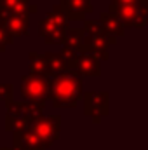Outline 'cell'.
Segmentation results:
<instances>
[{
	"instance_id": "obj_14",
	"label": "cell",
	"mask_w": 148,
	"mask_h": 150,
	"mask_svg": "<svg viewBox=\"0 0 148 150\" xmlns=\"http://www.w3.org/2000/svg\"><path fill=\"white\" fill-rule=\"evenodd\" d=\"M45 59H47V67H49L51 77L61 74V72H65L68 68V63L61 56V52H45Z\"/></svg>"
},
{
	"instance_id": "obj_12",
	"label": "cell",
	"mask_w": 148,
	"mask_h": 150,
	"mask_svg": "<svg viewBox=\"0 0 148 150\" xmlns=\"http://www.w3.org/2000/svg\"><path fill=\"white\" fill-rule=\"evenodd\" d=\"M61 9L68 16V19H84L87 12H92V5L89 0H61Z\"/></svg>"
},
{
	"instance_id": "obj_3",
	"label": "cell",
	"mask_w": 148,
	"mask_h": 150,
	"mask_svg": "<svg viewBox=\"0 0 148 150\" xmlns=\"http://www.w3.org/2000/svg\"><path fill=\"white\" fill-rule=\"evenodd\" d=\"M32 131L37 134L40 143L44 145V149H49L59 136V127H61V117L59 115H51V117H44L38 115L28 120Z\"/></svg>"
},
{
	"instance_id": "obj_21",
	"label": "cell",
	"mask_w": 148,
	"mask_h": 150,
	"mask_svg": "<svg viewBox=\"0 0 148 150\" xmlns=\"http://www.w3.org/2000/svg\"><path fill=\"white\" fill-rule=\"evenodd\" d=\"M0 150H14V149H0Z\"/></svg>"
},
{
	"instance_id": "obj_15",
	"label": "cell",
	"mask_w": 148,
	"mask_h": 150,
	"mask_svg": "<svg viewBox=\"0 0 148 150\" xmlns=\"http://www.w3.org/2000/svg\"><path fill=\"white\" fill-rule=\"evenodd\" d=\"M30 74L33 75H51L45 54H38L35 51L30 52Z\"/></svg>"
},
{
	"instance_id": "obj_1",
	"label": "cell",
	"mask_w": 148,
	"mask_h": 150,
	"mask_svg": "<svg viewBox=\"0 0 148 150\" xmlns=\"http://www.w3.org/2000/svg\"><path fill=\"white\" fill-rule=\"evenodd\" d=\"M82 96V77L73 68L51 77L49 100L56 108H73Z\"/></svg>"
},
{
	"instance_id": "obj_18",
	"label": "cell",
	"mask_w": 148,
	"mask_h": 150,
	"mask_svg": "<svg viewBox=\"0 0 148 150\" xmlns=\"http://www.w3.org/2000/svg\"><path fill=\"white\" fill-rule=\"evenodd\" d=\"M0 100L5 103L12 101V86L11 84H0Z\"/></svg>"
},
{
	"instance_id": "obj_16",
	"label": "cell",
	"mask_w": 148,
	"mask_h": 150,
	"mask_svg": "<svg viewBox=\"0 0 148 150\" xmlns=\"http://www.w3.org/2000/svg\"><path fill=\"white\" fill-rule=\"evenodd\" d=\"M82 38H84V30L82 28H70L66 30L65 33V38H63V45L66 47H73V49H78L80 51V45H82Z\"/></svg>"
},
{
	"instance_id": "obj_13",
	"label": "cell",
	"mask_w": 148,
	"mask_h": 150,
	"mask_svg": "<svg viewBox=\"0 0 148 150\" xmlns=\"http://www.w3.org/2000/svg\"><path fill=\"white\" fill-rule=\"evenodd\" d=\"M30 0H0V14H21L28 11Z\"/></svg>"
},
{
	"instance_id": "obj_11",
	"label": "cell",
	"mask_w": 148,
	"mask_h": 150,
	"mask_svg": "<svg viewBox=\"0 0 148 150\" xmlns=\"http://www.w3.org/2000/svg\"><path fill=\"white\" fill-rule=\"evenodd\" d=\"M99 23H101V26H103L106 37H108V40H110V44H115L117 38L122 37L124 32H125V26L120 23V19H118L115 14L108 12V11H106V12H101Z\"/></svg>"
},
{
	"instance_id": "obj_7",
	"label": "cell",
	"mask_w": 148,
	"mask_h": 150,
	"mask_svg": "<svg viewBox=\"0 0 148 150\" xmlns=\"http://www.w3.org/2000/svg\"><path fill=\"white\" fill-rule=\"evenodd\" d=\"M84 112L85 115L94 117V122H99L101 117L108 115V93H85L84 94Z\"/></svg>"
},
{
	"instance_id": "obj_2",
	"label": "cell",
	"mask_w": 148,
	"mask_h": 150,
	"mask_svg": "<svg viewBox=\"0 0 148 150\" xmlns=\"http://www.w3.org/2000/svg\"><path fill=\"white\" fill-rule=\"evenodd\" d=\"M70 26V19L68 16L65 14V11L61 9V5H54L45 19L40 21L38 25V32H40V37L45 40V44H61L63 38H65V33Z\"/></svg>"
},
{
	"instance_id": "obj_17",
	"label": "cell",
	"mask_w": 148,
	"mask_h": 150,
	"mask_svg": "<svg viewBox=\"0 0 148 150\" xmlns=\"http://www.w3.org/2000/svg\"><path fill=\"white\" fill-rule=\"evenodd\" d=\"M12 40H14V37L0 25V52H4L5 51V47L9 45V44H12Z\"/></svg>"
},
{
	"instance_id": "obj_5",
	"label": "cell",
	"mask_w": 148,
	"mask_h": 150,
	"mask_svg": "<svg viewBox=\"0 0 148 150\" xmlns=\"http://www.w3.org/2000/svg\"><path fill=\"white\" fill-rule=\"evenodd\" d=\"M108 12L115 14L125 28H145L147 26V16L140 12L136 4H115V2H110Z\"/></svg>"
},
{
	"instance_id": "obj_19",
	"label": "cell",
	"mask_w": 148,
	"mask_h": 150,
	"mask_svg": "<svg viewBox=\"0 0 148 150\" xmlns=\"http://www.w3.org/2000/svg\"><path fill=\"white\" fill-rule=\"evenodd\" d=\"M16 122H18V119L12 113L7 112V115H5V131H12L14 126H16Z\"/></svg>"
},
{
	"instance_id": "obj_10",
	"label": "cell",
	"mask_w": 148,
	"mask_h": 150,
	"mask_svg": "<svg viewBox=\"0 0 148 150\" xmlns=\"http://www.w3.org/2000/svg\"><path fill=\"white\" fill-rule=\"evenodd\" d=\"M111 44L108 40V37H106V33H99V35H87V33H84L80 52H91V54L98 56L99 59H108V47Z\"/></svg>"
},
{
	"instance_id": "obj_4",
	"label": "cell",
	"mask_w": 148,
	"mask_h": 150,
	"mask_svg": "<svg viewBox=\"0 0 148 150\" xmlns=\"http://www.w3.org/2000/svg\"><path fill=\"white\" fill-rule=\"evenodd\" d=\"M51 91V75H25L21 79V96L26 101H47Z\"/></svg>"
},
{
	"instance_id": "obj_8",
	"label": "cell",
	"mask_w": 148,
	"mask_h": 150,
	"mask_svg": "<svg viewBox=\"0 0 148 150\" xmlns=\"http://www.w3.org/2000/svg\"><path fill=\"white\" fill-rule=\"evenodd\" d=\"M99 61L101 59L91 52H78V56L68 63V68H73L80 77H99Z\"/></svg>"
},
{
	"instance_id": "obj_9",
	"label": "cell",
	"mask_w": 148,
	"mask_h": 150,
	"mask_svg": "<svg viewBox=\"0 0 148 150\" xmlns=\"http://www.w3.org/2000/svg\"><path fill=\"white\" fill-rule=\"evenodd\" d=\"M0 25H2L14 38L21 37V35H28L30 12H21V14H0Z\"/></svg>"
},
{
	"instance_id": "obj_20",
	"label": "cell",
	"mask_w": 148,
	"mask_h": 150,
	"mask_svg": "<svg viewBox=\"0 0 148 150\" xmlns=\"http://www.w3.org/2000/svg\"><path fill=\"white\" fill-rule=\"evenodd\" d=\"M111 2H115V4H136L138 0H111Z\"/></svg>"
},
{
	"instance_id": "obj_6",
	"label": "cell",
	"mask_w": 148,
	"mask_h": 150,
	"mask_svg": "<svg viewBox=\"0 0 148 150\" xmlns=\"http://www.w3.org/2000/svg\"><path fill=\"white\" fill-rule=\"evenodd\" d=\"M12 133H14V147H12L14 150H45L37 134L32 131L28 120L18 119Z\"/></svg>"
}]
</instances>
